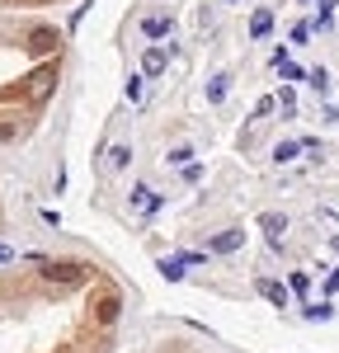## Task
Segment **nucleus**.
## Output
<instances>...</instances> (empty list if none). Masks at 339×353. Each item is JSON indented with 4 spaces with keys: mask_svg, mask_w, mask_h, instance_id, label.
Instances as JSON below:
<instances>
[{
    "mask_svg": "<svg viewBox=\"0 0 339 353\" xmlns=\"http://www.w3.org/2000/svg\"><path fill=\"white\" fill-rule=\"evenodd\" d=\"M132 208H137V212H156V208H161V198L146 189V184H137V189H132Z\"/></svg>",
    "mask_w": 339,
    "mask_h": 353,
    "instance_id": "obj_8",
    "label": "nucleus"
},
{
    "mask_svg": "<svg viewBox=\"0 0 339 353\" xmlns=\"http://www.w3.org/2000/svg\"><path fill=\"white\" fill-rule=\"evenodd\" d=\"M10 259H14V250H10V245H0V264H10Z\"/></svg>",
    "mask_w": 339,
    "mask_h": 353,
    "instance_id": "obj_26",
    "label": "nucleus"
},
{
    "mask_svg": "<svg viewBox=\"0 0 339 353\" xmlns=\"http://www.w3.org/2000/svg\"><path fill=\"white\" fill-rule=\"evenodd\" d=\"M165 66H170L165 48H146V52H141V76H146V81H161V76H165Z\"/></svg>",
    "mask_w": 339,
    "mask_h": 353,
    "instance_id": "obj_2",
    "label": "nucleus"
},
{
    "mask_svg": "<svg viewBox=\"0 0 339 353\" xmlns=\"http://www.w3.org/2000/svg\"><path fill=\"white\" fill-rule=\"evenodd\" d=\"M118 306H123L118 297H104V301H99V311H94V316H99V325H113V321H118Z\"/></svg>",
    "mask_w": 339,
    "mask_h": 353,
    "instance_id": "obj_10",
    "label": "nucleus"
},
{
    "mask_svg": "<svg viewBox=\"0 0 339 353\" xmlns=\"http://www.w3.org/2000/svg\"><path fill=\"white\" fill-rule=\"evenodd\" d=\"M335 316V306L330 301H316V306H307V321H330Z\"/></svg>",
    "mask_w": 339,
    "mask_h": 353,
    "instance_id": "obj_16",
    "label": "nucleus"
},
{
    "mask_svg": "<svg viewBox=\"0 0 339 353\" xmlns=\"http://www.w3.org/2000/svg\"><path fill=\"white\" fill-rule=\"evenodd\" d=\"M274 109H278V94H264V99L254 104V118H269Z\"/></svg>",
    "mask_w": 339,
    "mask_h": 353,
    "instance_id": "obj_18",
    "label": "nucleus"
},
{
    "mask_svg": "<svg viewBox=\"0 0 339 353\" xmlns=\"http://www.w3.org/2000/svg\"><path fill=\"white\" fill-rule=\"evenodd\" d=\"M287 292L307 297V292H311V278H307V273H292V278H287Z\"/></svg>",
    "mask_w": 339,
    "mask_h": 353,
    "instance_id": "obj_15",
    "label": "nucleus"
},
{
    "mask_svg": "<svg viewBox=\"0 0 339 353\" xmlns=\"http://www.w3.org/2000/svg\"><path fill=\"white\" fill-rule=\"evenodd\" d=\"M245 245V231H222V236H212V254H236Z\"/></svg>",
    "mask_w": 339,
    "mask_h": 353,
    "instance_id": "obj_4",
    "label": "nucleus"
},
{
    "mask_svg": "<svg viewBox=\"0 0 339 353\" xmlns=\"http://www.w3.org/2000/svg\"><path fill=\"white\" fill-rule=\"evenodd\" d=\"M170 28H174L170 14H146V19H141V33H146V38H170Z\"/></svg>",
    "mask_w": 339,
    "mask_h": 353,
    "instance_id": "obj_3",
    "label": "nucleus"
},
{
    "mask_svg": "<svg viewBox=\"0 0 339 353\" xmlns=\"http://www.w3.org/2000/svg\"><path fill=\"white\" fill-rule=\"evenodd\" d=\"M194 161V146H174V151H170V165H189Z\"/></svg>",
    "mask_w": 339,
    "mask_h": 353,
    "instance_id": "obj_20",
    "label": "nucleus"
},
{
    "mask_svg": "<svg viewBox=\"0 0 339 353\" xmlns=\"http://www.w3.org/2000/svg\"><path fill=\"white\" fill-rule=\"evenodd\" d=\"M146 76H132V81H127V99H132V104H141V94H146Z\"/></svg>",
    "mask_w": 339,
    "mask_h": 353,
    "instance_id": "obj_19",
    "label": "nucleus"
},
{
    "mask_svg": "<svg viewBox=\"0 0 339 353\" xmlns=\"http://www.w3.org/2000/svg\"><path fill=\"white\" fill-rule=\"evenodd\" d=\"M109 165H113V170H127V165H132V151H127V146H113V151H109Z\"/></svg>",
    "mask_w": 339,
    "mask_h": 353,
    "instance_id": "obj_13",
    "label": "nucleus"
},
{
    "mask_svg": "<svg viewBox=\"0 0 339 353\" xmlns=\"http://www.w3.org/2000/svg\"><path fill=\"white\" fill-rule=\"evenodd\" d=\"M297 156H302V141H278V146H274V161L278 165H292Z\"/></svg>",
    "mask_w": 339,
    "mask_h": 353,
    "instance_id": "obj_9",
    "label": "nucleus"
},
{
    "mask_svg": "<svg viewBox=\"0 0 339 353\" xmlns=\"http://www.w3.org/2000/svg\"><path fill=\"white\" fill-rule=\"evenodd\" d=\"M184 179H189V184H198V179H203V165L189 161V165H184Z\"/></svg>",
    "mask_w": 339,
    "mask_h": 353,
    "instance_id": "obj_23",
    "label": "nucleus"
},
{
    "mask_svg": "<svg viewBox=\"0 0 339 353\" xmlns=\"http://www.w3.org/2000/svg\"><path fill=\"white\" fill-rule=\"evenodd\" d=\"M254 288H259V297H269L274 306H287V288H282V283H274V278H259Z\"/></svg>",
    "mask_w": 339,
    "mask_h": 353,
    "instance_id": "obj_6",
    "label": "nucleus"
},
{
    "mask_svg": "<svg viewBox=\"0 0 339 353\" xmlns=\"http://www.w3.org/2000/svg\"><path fill=\"white\" fill-rule=\"evenodd\" d=\"M278 71H282V81H307V71H302V66H292V61H282Z\"/></svg>",
    "mask_w": 339,
    "mask_h": 353,
    "instance_id": "obj_21",
    "label": "nucleus"
},
{
    "mask_svg": "<svg viewBox=\"0 0 339 353\" xmlns=\"http://www.w3.org/2000/svg\"><path fill=\"white\" fill-rule=\"evenodd\" d=\"M226 90H231V76H212V81H207V99H212V104H222Z\"/></svg>",
    "mask_w": 339,
    "mask_h": 353,
    "instance_id": "obj_11",
    "label": "nucleus"
},
{
    "mask_svg": "<svg viewBox=\"0 0 339 353\" xmlns=\"http://www.w3.org/2000/svg\"><path fill=\"white\" fill-rule=\"evenodd\" d=\"M307 81H311V90H316V94H330V71H325V66H316Z\"/></svg>",
    "mask_w": 339,
    "mask_h": 353,
    "instance_id": "obj_12",
    "label": "nucleus"
},
{
    "mask_svg": "<svg viewBox=\"0 0 339 353\" xmlns=\"http://www.w3.org/2000/svg\"><path fill=\"white\" fill-rule=\"evenodd\" d=\"M311 38V24H292V43H307Z\"/></svg>",
    "mask_w": 339,
    "mask_h": 353,
    "instance_id": "obj_24",
    "label": "nucleus"
},
{
    "mask_svg": "<svg viewBox=\"0 0 339 353\" xmlns=\"http://www.w3.org/2000/svg\"><path fill=\"white\" fill-rule=\"evenodd\" d=\"M259 231H264L269 241H282V231H287V217H282V212H264V217H259Z\"/></svg>",
    "mask_w": 339,
    "mask_h": 353,
    "instance_id": "obj_5",
    "label": "nucleus"
},
{
    "mask_svg": "<svg viewBox=\"0 0 339 353\" xmlns=\"http://www.w3.org/2000/svg\"><path fill=\"white\" fill-rule=\"evenodd\" d=\"M161 273H165L170 283H179L184 278V259H161Z\"/></svg>",
    "mask_w": 339,
    "mask_h": 353,
    "instance_id": "obj_14",
    "label": "nucleus"
},
{
    "mask_svg": "<svg viewBox=\"0 0 339 353\" xmlns=\"http://www.w3.org/2000/svg\"><path fill=\"white\" fill-rule=\"evenodd\" d=\"M43 278H48V283H85V264H71V259H43Z\"/></svg>",
    "mask_w": 339,
    "mask_h": 353,
    "instance_id": "obj_1",
    "label": "nucleus"
},
{
    "mask_svg": "<svg viewBox=\"0 0 339 353\" xmlns=\"http://www.w3.org/2000/svg\"><path fill=\"white\" fill-rule=\"evenodd\" d=\"M217 5H236V0H217Z\"/></svg>",
    "mask_w": 339,
    "mask_h": 353,
    "instance_id": "obj_28",
    "label": "nucleus"
},
{
    "mask_svg": "<svg viewBox=\"0 0 339 353\" xmlns=\"http://www.w3.org/2000/svg\"><path fill=\"white\" fill-rule=\"evenodd\" d=\"M330 250H335V254H339V231H335V236H330Z\"/></svg>",
    "mask_w": 339,
    "mask_h": 353,
    "instance_id": "obj_27",
    "label": "nucleus"
},
{
    "mask_svg": "<svg viewBox=\"0 0 339 353\" xmlns=\"http://www.w3.org/2000/svg\"><path fill=\"white\" fill-rule=\"evenodd\" d=\"M278 109L282 113H297V94H292V85H282V90H278Z\"/></svg>",
    "mask_w": 339,
    "mask_h": 353,
    "instance_id": "obj_17",
    "label": "nucleus"
},
{
    "mask_svg": "<svg viewBox=\"0 0 339 353\" xmlns=\"http://www.w3.org/2000/svg\"><path fill=\"white\" fill-rule=\"evenodd\" d=\"M274 33V14L269 10H254L250 14V38H269Z\"/></svg>",
    "mask_w": 339,
    "mask_h": 353,
    "instance_id": "obj_7",
    "label": "nucleus"
},
{
    "mask_svg": "<svg viewBox=\"0 0 339 353\" xmlns=\"http://www.w3.org/2000/svg\"><path fill=\"white\" fill-rule=\"evenodd\" d=\"M325 292H339V269L330 273V278H325Z\"/></svg>",
    "mask_w": 339,
    "mask_h": 353,
    "instance_id": "obj_25",
    "label": "nucleus"
},
{
    "mask_svg": "<svg viewBox=\"0 0 339 353\" xmlns=\"http://www.w3.org/2000/svg\"><path fill=\"white\" fill-rule=\"evenodd\" d=\"M335 5H339V0H320V24H330V19H335Z\"/></svg>",
    "mask_w": 339,
    "mask_h": 353,
    "instance_id": "obj_22",
    "label": "nucleus"
}]
</instances>
